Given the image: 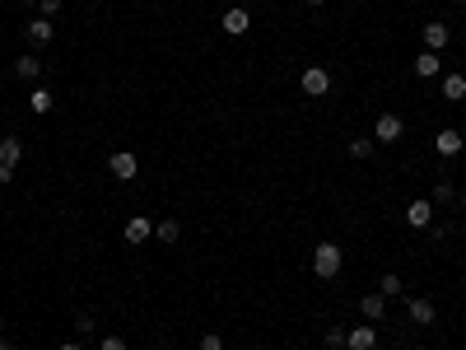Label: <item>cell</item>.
Here are the masks:
<instances>
[{
  "label": "cell",
  "mask_w": 466,
  "mask_h": 350,
  "mask_svg": "<svg viewBox=\"0 0 466 350\" xmlns=\"http://www.w3.org/2000/svg\"><path fill=\"white\" fill-rule=\"evenodd\" d=\"M154 234H159V243H178L182 225H178V220H159V225H154Z\"/></svg>",
  "instance_id": "18"
},
{
  "label": "cell",
  "mask_w": 466,
  "mask_h": 350,
  "mask_svg": "<svg viewBox=\"0 0 466 350\" xmlns=\"http://www.w3.org/2000/svg\"><path fill=\"white\" fill-rule=\"evenodd\" d=\"M462 210H466V196H462Z\"/></svg>",
  "instance_id": "33"
},
{
  "label": "cell",
  "mask_w": 466,
  "mask_h": 350,
  "mask_svg": "<svg viewBox=\"0 0 466 350\" xmlns=\"http://www.w3.org/2000/svg\"><path fill=\"white\" fill-rule=\"evenodd\" d=\"M200 350H224V337L220 332H205V337H200Z\"/></svg>",
  "instance_id": "23"
},
{
  "label": "cell",
  "mask_w": 466,
  "mask_h": 350,
  "mask_svg": "<svg viewBox=\"0 0 466 350\" xmlns=\"http://www.w3.org/2000/svg\"><path fill=\"white\" fill-rule=\"evenodd\" d=\"M326 350H345V327H326Z\"/></svg>",
  "instance_id": "22"
},
{
  "label": "cell",
  "mask_w": 466,
  "mask_h": 350,
  "mask_svg": "<svg viewBox=\"0 0 466 350\" xmlns=\"http://www.w3.org/2000/svg\"><path fill=\"white\" fill-rule=\"evenodd\" d=\"M19 5H38V0H19Z\"/></svg>",
  "instance_id": "31"
},
{
  "label": "cell",
  "mask_w": 466,
  "mask_h": 350,
  "mask_svg": "<svg viewBox=\"0 0 466 350\" xmlns=\"http://www.w3.org/2000/svg\"><path fill=\"white\" fill-rule=\"evenodd\" d=\"M98 350H126V341H122V337H103Z\"/></svg>",
  "instance_id": "26"
},
{
  "label": "cell",
  "mask_w": 466,
  "mask_h": 350,
  "mask_svg": "<svg viewBox=\"0 0 466 350\" xmlns=\"http://www.w3.org/2000/svg\"><path fill=\"white\" fill-rule=\"evenodd\" d=\"M56 350H84V346H79V341H66V346H56Z\"/></svg>",
  "instance_id": "27"
},
{
  "label": "cell",
  "mask_w": 466,
  "mask_h": 350,
  "mask_svg": "<svg viewBox=\"0 0 466 350\" xmlns=\"http://www.w3.org/2000/svg\"><path fill=\"white\" fill-rule=\"evenodd\" d=\"M52 38H56L52 19H42V14H38V19L28 23V43H33V47H47V43H52Z\"/></svg>",
  "instance_id": "13"
},
{
  "label": "cell",
  "mask_w": 466,
  "mask_h": 350,
  "mask_svg": "<svg viewBox=\"0 0 466 350\" xmlns=\"http://www.w3.org/2000/svg\"><path fill=\"white\" fill-rule=\"evenodd\" d=\"M424 47H429V52L448 47V28H443V23H424Z\"/></svg>",
  "instance_id": "17"
},
{
  "label": "cell",
  "mask_w": 466,
  "mask_h": 350,
  "mask_svg": "<svg viewBox=\"0 0 466 350\" xmlns=\"http://www.w3.org/2000/svg\"><path fill=\"white\" fill-rule=\"evenodd\" d=\"M341 261H345V252L336 248V243H317V248H312V271L322 276V281H331V276L341 271Z\"/></svg>",
  "instance_id": "1"
},
{
  "label": "cell",
  "mask_w": 466,
  "mask_h": 350,
  "mask_svg": "<svg viewBox=\"0 0 466 350\" xmlns=\"http://www.w3.org/2000/svg\"><path fill=\"white\" fill-rule=\"evenodd\" d=\"M303 5H326V0H303Z\"/></svg>",
  "instance_id": "29"
},
{
  "label": "cell",
  "mask_w": 466,
  "mask_h": 350,
  "mask_svg": "<svg viewBox=\"0 0 466 350\" xmlns=\"http://www.w3.org/2000/svg\"><path fill=\"white\" fill-rule=\"evenodd\" d=\"M415 75H420V79H438V75H443L438 52H420V57H415Z\"/></svg>",
  "instance_id": "9"
},
{
  "label": "cell",
  "mask_w": 466,
  "mask_h": 350,
  "mask_svg": "<svg viewBox=\"0 0 466 350\" xmlns=\"http://www.w3.org/2000/svg\"><path fill=\"white\" fill-rule=\"evenodd\" d=\"M0 350H14V346H10V341H5V337H0Z\"/></svg>",
  "instance_id": "28"
},
{
  "label": "cell",
  "mask_w": 466,
  "mask_h": 350,
  "mask_svg": "<svg viewBox=\"0 0 466 350\" xmlns=\"http://www.w3.org/2000/svg\"><path fill=\"white\" fill-rule=\"evenodd\" d=\"M126 243H144V238L154 234V220H144V215H135V220H126Z\"/></svg>",
  "instance_id": "10"
},
{
  "label": "cell",
  "mask_w": 466,
  "mask_h": 350,
  "mask_svg": "<svg viewBox=\"0 0 466 350\" xmlns=\"http://www.w3.org/2000/svg\"><path fill=\"white\" fill-rule=\"evenodd\" d=\"M443 98H453V103H462L466 98V75H443Z\"/></svg>",
  "instance_id": "15"
},
{
  "label": "cell",
  "mask_w": 466,
  "mask_h": 350,
  "mask_svg": "<svg viewBox=\"0 0 466 350\" xmlns=\"http://www.w3.org/2000/svg\"><path fill=\"white\" fill-rule=\"evenodd\" d=\"M350 154H355V159H368V154H373V140H368V136H355V140H350Z\"/></svg>",
  "instance_id": "21"
},
{
  "label": "cell",
  "mask_w": 466,
  "mask_h": 350,
  "mask_svg": "<svg viewBox=\"0 0 466 350\" xmlns=\"http://www.w3.org/2000/svg\"><path fill=\"white\" fill-rule=\"evenodd\" d=\"M38 10H42V19H52V14L61 10V0H38Z\"/></svg>",
  "instance_id": "25"
},
{
  "label": "cell",
  "mask_w": 466,
  "mask_h": 350,
  "mask_svg": "<svg viewBox=\"0 0 466 350\" xmlns=\"http://www.w3.org/2000/svg\"><path fill=\"white\" fill-rule=\"evenodd\" d=\"M0 337H5V317H0Z\"/></svg>",
  "instance_id": "30"
},
{
  "label": "cell",
  "mask_w": 466,
  "mask_h": 350,
  "mask_svg": "<svg viewBox=\"0 0 466 350\" xmlns=\"http://www.w3.org/2000/svg\"><path fill=\"white\" fill-rule=\"evenodd\" d=\"M220 28L224 33H233V38H243L247 28H252V14L243 10V5H233V10H224V19H220Z\"/></svg>",
  "instance_id": "6"
},
{
  "label": "cell",
  "mask_w": 466,
  "mask_h": 350,
  "mask_svg": "<svg viewBox=\"0 0 466 350\" xmlns=\"http://www.w3.org/2000/svg\"><path fill=\"white\" fill-rule=\"evenodd\" d=\"M28 108H33L38 117H47V113H52V94H47V89H33V98H28Z\"/></svg>",
  "instance_id": "19"
},
{
  "label": "cell",
  "mask_w": 466,
  "mask_h": 350,
  "mask_svg": "<svg viewBox=\"0 0 466 350\" xmlns=\"http://www.w3.org/2000/svg\"><path fill=\"white\" fill-rule=\"evenodd\" d=\"M19 159H23V140H0V182H10L14 169H19Z\"/></svg>",
  "instance_id": "4"
},
{
  "label": "cell",
  "mask_w": 466,
  "mask_h": 350,
  "mask_svg": "<svg viewBox=\"0 0 466 350\" xmlns=\"http://www.w3.org/2000/svg\"><path fill=\"white\" fill-rule=\"evenodd\" d=\"M433 149H438V154H457V149H466L462 145V131H453V126H448V131H438V136H433Z\"/></svg>",
  "instance_id": "12"
},
{
  "label": "cell",
  "mask_w": 466,
  "mask_h": 350,
  "mask_svg": "<svg viewBox=\"0 0 466 350\" xmlns=\"http://www.w3.org/2000/svg\"><path fill=\"white\" fill-rule=\"evenodd\" d=\"M401 136H406V122H401L397 113H382L373 122V140H382V145H397Z\"/></svg>",
  "instance_id": "3"
},
{
  "label": "cell",
  "mask_w": 466,
  "mask_h": 350,
  "mask_svg": "<svg viewBox=\"0 0 466 350\" xmlns=\"http://www.w3.org/2000/svg\"><path fill=\"white\" fill-rule=\"evenodd\" d=\"M411 317L420 322V327H433V317H438V313H433L429 299H411Z\"/></svg>",
  "instance_id": "16"
},
{
  "label": "cell",
  "mask_w": 466,
  "mask_h": 350,
  "mask_svg": "<svg viewBox=\"0 0 466 350\" xmlns=\"http://www.w3.org/2000/svg\"><path fill=\"white\" fill-rule=\"evenodd\" d=\"M462 145H466V131H462Z\"/></svg>",
  "instance_id": "32"
},
{
  "label": "cell",
  "mask_w": 466,
  "mask_h": 350,
  "mask_svg": "<svg viewBox=\"0 0 466 350\" xmlns=\"http://www.w3.org/2000/svg\"><path fill=\"white\" fill-rule=\"evenodd\" d=\"M448 201H453V182L438 178V182H433V205H448Z\"/></svg>",
  "instance_id": "20"
},
{
  "label": "cell",
  "mask_w": 466,
  "mask_h": 350,
  "mask_svg": "<svg viewBox=\"0 0 466 350\" xmlns=\"http://www.w3.org/2000/svg\"><path fill=\"white\" fill-rule=\"evenodd\" d=\"M108 169H112V178H122V182H131L135 173H140V159L131 154V149H117V154L108 159Z\"/></svg>",
  "instance_id": "5"
},
{
  "label": "cell",
  "mask_w": 466,
  "mask_h": 350,
  "mask_svg": "<svg viewBox=\"0 0 466 350\" xmlns=\"http://www.w3.org/2000/svg\"><path fill=\"white\" fill-rule=\"evenodd\" d=\"M429 220H433V201H411L406 205V225L411 229H429Z\"/></svg>",
  "instance_id": "7"
},
{
  "label": "cell",
  "mask_w": 466,
  "mask_h": 350,
  "mask_svg": "<svg viewBox=\"0 0 466 350\" xmlns=\"http://www.w3.org/2000/svg\"><path fill=\"white\" fill-rule=\"evenodd\" d=\"M373 346H377L373 327H350V332H345V350H373Z\"/></svg>",
  "instance_id": "8"
},
{
  "label": "cell",
  "mask_w": 466,
  "mask_h": 350,
  "mask_svg": "<svg viewBox=\"0 0 466 350\" xmlns=\"http://www.w3.org/2000/svg\"><path fill=\"white\" fill-rule=\"evenodd\" d=\"M14 75H19V79H42V61H38V52H23V57L14 61Z\"/></svg>",
  "instance_id": "11"
},
{
  "label": "cell",
  "mask_w": 466,
  "mask_h": 350,
  "mask_svg": "<svg viewBox=\"0 0 466 350\" xmlns=\"http://www.w3.org/2000/svg\"><path fill=\"white\" fill-rule=\"evenodd\" d=\"M382 294H401V276H392V271L382 276Z\"/></svg>",
  "instance_id": "24"
},
{
  "label": "cell",
  "mask_w": 466,
  "mask_h": 350,
  "mask_svg": "<svg viewBox=\"0 0 466 350\" xmlns=\"http://www.w3.org/2000/svg\"><path fill=\"white\" fill-rule=\"evenodd\" d=\"M299 84H303V94H308V98H322L326 89H331V70L326 66H308L299 75Z\"/></svg>",
  "instance_id": "2"
},
{
  "label": "cell",
  "mask_w": 466,
  "mask_h": 350,
  "mask_svg": "<svg viewBox=\"0 0 466 350\" xmlns=\"http://www.w3.org/2000/svg\"><path fill=\"white\" fill-rule=\"evenodd\" d=\"M359 313H364L368 322H377V317L387 313V294H364V299H359Z\"/></svg>",
  "instance_id": "14"
}]
</instances>
